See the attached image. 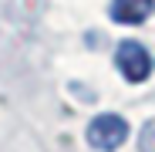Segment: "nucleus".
I'll list each match as a JSON object with an SVG mask.
<instances>
[{"label": "nucleus", "mask_w": 155, "mask_h": 152, "mask_svg": "<svg viewBox=\"0 0 155 152\" xmlns=\"http://www.w3.org/2000/svg\"><path fill=\"white\" fill-rule=\"evenodd\" d=\"M88 145L91 149H98V152H115L125 139H128V122L121 118V115H115V112H105V115H98V118H91V125H88Z\"/></svg>", "instance_id": "f257e3e1"}, {"label": "nucleus", "mask_w": 155, "mask_h": 152, "mask_svg": "<svg viewBox=\"0 0 155 152\" xmlns=\"http://www.w3.org/2000/svg\"><path fill=\"white\" fill-rule=\"evenodd\" d=\"M115 64L121 71V78L132 81V85L145 81L148 74H152V58H148V51L138 41H121L118 51H115Z\"/></svg>", "instance_id": "f03ea898"}, {"label": "nucleus", "mask_w": 155, "mask_h": 152, "mask_svg": "<svg viewBox=\"0 0 155 152\" xmlns=\"http://www.w3.org/2000/svg\"><path fill=\"white\" fill-rule=\"evenodd\" d=\"M138 152H155V118H148L138 132Z\"/></svg>", "instance_id": "20e7f679"}, {"label": "nucleus", "mask_w": 155, "mask_h": 152, "mask_svg": "<svg viewBox=\"0 0 155 152\" xmlns=\"http://www.w3.org/2000/svg\"><path fill=\"white\" fill-rule=\"evenodd\" d=\"M155 10V0H111V20L115 24H145V17Z\"/></svg>", "instance_id": "7ed1b4c3"}]
</instances>
